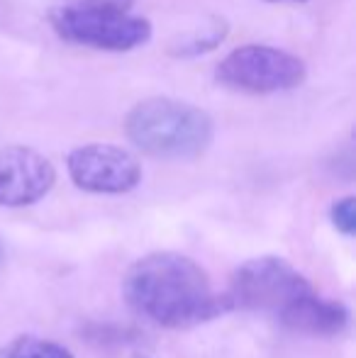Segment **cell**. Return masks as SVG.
Returning a JSON list of instances; mask_svg holds the SVG:
<instances>
[{
    "instance_id": "obj_8",
    "label": "cell",
    "mask_w": 356,
    "mask_h": 358,
    "mask_svg": "<svg viewBox=\"0 0 356 358\" xmlns=\"http://www.w3.org/2000/svg\"><path fill=\"white\" fill-rule=\"evenodd\" d=\"M278 322L295 334L308 336H337L347 329L349 310L337 300H325L318 292H310L303 300L290 305L278 315Z\"/></svg>"
},
{
    "instance_id": "obj_12",
    "label": "cell",
    "mask_w": 356,
    "mask_h": 358,
    "mask_svg": "<svg viewBox=\"0 0 356 358\" xmlns=\"http://www.w3.org/2000/svg\"><path fill=\"white\" fill-rule=\"evenodd\" d=\"M134 0H54L52 8L66 10H108V13H132Z\"/></svg>"
},
{
    "instance_id": "obj_6",
    "label": "cell",
    "mask_w": 356,
    "mask_h": 358,
    "mask_svg": "<svg viewBox=\"0 0 356 358\" xmlns=\"http://www.w3.org/2000/svg\"><path fill=\"white\" fill-rule=\"evenodd\" d=\"M66 171L78 190L93 195H124L142 183L139 159L118 144L76 146L66 156Z\"/></svg>"
},
{
    "instance_id": "obj_7",
    "label": "cell",
    "mask_w": 356,
    "mask_h": 358,
    "mask_svg": "<svg viewBox=\"0 0 356 358\" xmlns=\"http://www.w3.org/2000/svg\"><path fill=\"white\" fill-rule=\"evenodd\" d=\"M57 169L32 146L0 149V208H27L49 195Z\"/></svg>"
},
{
    "instance_id": "obj_11",
    "label": "cell",
    "mask_w": 356,
    "mask_h": 358,
    "mask_svg": "<svg viewBox=\"0 0 356 358\" xmlns=\"http://www.w3.org/2000/svg\"><path fill=\"white\" fill-rule=\"evenodd\" d=\"M329 220H332L337 231H342L344 236L356 234V200L352 195L332 203V208H329Z\"/></svg>"
},
{
    "instance_id": "obj_3",
    "label": "cell",
    "mask_w": 356,
    "mask_h": 358,
    "mask_svg": "<svg viewBox=\"0 0 356 358\" xmlns=\"http://www.w3.org/2000/svg\"><path fill=\"white\" fill-rule=\"evenodd\" d=\"M313 285L298 268L280 256H257L239 266L227 287V300L232 310L271 312L278 317L290 305L310 295Z\"/></svg>"
},
{
    "instance_id": "obj_13",
    "label": "cell",
    "mask_w": 356,
    "mask_h": 358,
    "mask_svg": "<svg viewBox=\"0 0 356 358\" xmlns=\"http://www.w3.org/2000/svg\"><path fill=\"white\" fill-rule=\"evenodd\" d=\"M127 329H120V327H100L95 324L93 329L88 331L86 339L93 341V344H108V341H113V344H124L127 341Z\"/></svg>"
},
{
    "instance_id": "obj_14",
    "label": "cell",
    "mask_w": 356,
    "mask_h": 358,
    "mask_svg": "<svg viewBox=\"0 0 356 358\" xmlns=\"http://www.w3.org/2000/svg\"><path fill=\"white\" fill-rule=\"evenodd\" d=\"M266 3H308V0H266Z\"/></svg>"
},
{
    "instance_id": "obj_9",
    "label": "cell",
    "mask_w": 356,
    "mask_h": 358,
    "mask_svg": "<svg viewBox=\"0 0 356 358\" xmlns=\"http://www.w3.org/2000/svg\"><path fill=\"white\" fill-rule=\"evenodd\" d=\"M3 358H73V354L57 341L42 339L34 334H22L15 341H10Z\"/></svg>"
},
{
    "instance_id": "obj_1",
    "label": "cell",
    "mask_w": 356,
    "mask_h": 358,
    "mask_svg": "<svg viewBox=\"0 0 356 358\" xmlns=\"http://www.w3.org/2000/svg\"><path fill=\"white\" fill-rule=\"evenodd\" d=\"M122 295L134 315L164 329H190L232 312L227 295L215 290L205 268L176 251L134 261L122 278Z\"/></svg>"
},
{
    "instance_id": "obj_15",
    "label": "cell",
    "mask_w": 356,
    "mask_h": 358,
    "mask_svg": "<svg viewBox=\"0 0 356 358\" xmlns=\"http://www.w3.org/2000/svg\"><path fill=\"white\" fill-rule=\"evenodd\" d=\"M3 261H5V249H3V244H0V266H3Z\"/></svg>"
},
{
    "instance_id": "obj_2",
    "label": "cell",
    "mask_w": 356,
    "mask_h": 358,
    "mask_svg": "<svg viewBox=\"0 0 356 358\" xmlns=\"http://www.w3.org/2000/svg\"><path fill=\"white\" fill-rule=\"evenodd\" d=\"M127 139L162 161H193L210 149L215 122L205 110L176 98H147L124 117Z\"/></svg>"
},
{
    "instance_id": "obj_10",
    "label": "cell",
    "mask_w": 356,
    "mask_h": 358,
    "mask_svg": "<svg viewBox=\"0 0 356 358\" xmlns=\"http://www.w3.org/2000/svg\"><path fill=\"white\" fill-rule=\"evenodd\" d=\"M225 34H227V24H225L222 20H213V22L208 24V29L188 34L183 42H178L176 47L171 49V52H173V57H183V59L203 57V54L213 52L215 47L222 44Z\"/></svg>"
},
{
    "instance_id": "obj_5",
    "label": "cell",
    "mask_w": 356,
    "mask_h": 358,
    "mask_svg": "<svg viewBox=\"0 0 356 358\" xmlns=\"http://www.w3.org/2000/svg\"><path fill=\"white\" fill-rule=\"evenodd\" d=\"M47 20L64 42L98 52H132L144 47L154 34L152 22L132 13L49 8Z\"/></svg>"
},
{
    "instance_id": "obj_4",
    "label": "cell",
    "mask_w": 356,
    "mask_h": 358,
    "mask_svg": "<svg viewBox=\"0 0 356 358\" xmlns=\"http://www.w3.org/2000/svg\"><path fill=\"white\" fill-rule=\"evenodd\" d=\"M308 66L300 57L269 44H244L218 64L215 80L229 90L252 95L285 93L305 83Z\"/></svg>"
}]
</instances>
